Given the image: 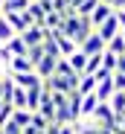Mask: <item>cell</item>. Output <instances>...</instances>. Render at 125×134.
Wrapping results in <instances>:
<instances>
[{
	"mask_svg": "<svg viewBox=\"0 0 125 134\" xmlns=\"http://www.w3.org/2000/svg\"><path fill=\"white\" fill-rule=\"evenodd\" d=\"M41 134H44V131H41Z\"/></svg>",
	"mask_w": 125,
	"mask_h": 134,
	"instance_id": "f35d334b",
	"label": "cell"
},
{
	"mask_svg": "<svg viewBox=\"0 0 125 134\" xmlns=\"http://www.w3.org/2000/svg\"><path fill=\"white\" fill-rule=\"evenodd\" d=\"M105 50H108V53H114V55H122V53H125V35H122V32H119V35H114V38L105 44Z\"/></svg>",
	"mask_w": 125,
	"mask_h": 134,
	"instance_id": "9a60e30c",
	"label": "cell"
},
{
	"mask_svg": "<svg viewBox=\"0 0 125 134\" xmlns=\"http://www.w3.org/2000/svg\"><path fill=\"white\" fill-rule=\"evenodd\" d=\"M96 3H99V0H81V3L76 6V15H81V18H87L93 9H96Z\"/></svg>",
	"mask_w": 125,
	"mask_h": 134,
	"instance_id": "d4e9b609",
	"label": "cell"
},
{
	"mask_svg": "<svg viewBox=\"0 0 125 134\" xmlns=\"http://www.w3.org/2000/svg\"><path fill=\"white\" fill-rule=\"evenodd\" d=\"M12 35H17V32H15V29L9 26V20H6L3 15H0V44H6V41L12 38Z\"/></svg>",
	"mask_w": 125,
	"mask_h": 134,
	"instance_id": "7402d4cb",
	"label": "cell"
},
{
	"mask_svg": "<svg viewBox=\"0 0 125 134\" xmlns=\"http://www.w3.org/2000/svg\"><path fill=\"white\" fill-rule=\"evenodd\" d=\"M0 134H3V131H0Z\"/></svg>",
	"mask_w": 125,
	"mask_h": 134,
	"instance_id": "74e56055",
	"label": "cell"
},
{
	"mask_svg": "<svg viewBox=\"0 0 125 134\" xmlns=\"http://www.w3.org/2000/svg\"><path fill=\"white\" fill-rule=\"evenodd\" d=\"M114 91H116V87H114V76H108V79H102V82H96V96H99V102H108L111 96H114Z\"/></svg>",
	"mask_w": 125,
	"mask_h": 134,
	"instance_id": "30bf717a",
	"label": "cell"
},
{
	"mask_svg": "<svg viewBox=\"0 0 125 134\" xmlns=\"http://www.w3.org/2000/svg\"><path fill=\"white\" fill-rule=\"evenodd\" d=\"M38 99H41V87H29V91H26V111H35L38 108Z\"/></svg>",
	"mask_w": 125,
	"mask_h": 134,
	"instance_id": "44dd1931",
	"label": "cell"
},
{
	"mask_svg": "<svg viewBox=\"0 0 125 134\" xmlns=\"http://www.w3.org/2000/svg\"><path fill=\"white\" fill-rule=\"evenodd\" d=\"M0 131H3V134H20V131H23V128H20V125H17L15 120H9V122H6L3 128H0Z\"/></svg>",
	"mask_w": 125,
	"mask_h": 134,
	"instance_id": "83f0119b",
	"label": "cell"
},
{
	"mask_svg": "<svg viewBox=\"0 0 125 134\" xmlns=\"http://www.w3.org/2000/svg\"><path fill=\"white\" fill-rule=\"evenodd\" d=\"M111 15H114V6H108V3H96V9H93L87 18H90V24H93V29H96L102 20H108Z\"/></svg>",
	"mask_w": 125,
	"mask_h": 134,
	"instance_id": "9c48e42d",
	"label": "cell"
},
{
	"mask_svg": "<svg viewBox=\"0 0 125 134\" xmlns=\"http://www.w3.org/2000/svg\"><path fill=\"white\" fill-rule=\"evenodd\" d=\"M102 67H105V70H116V55L114 53H102Z\"/></svg>",
	"mask_w": 125,
	"mask_h": 134,
	"instance_id": "4316f807",
	"label": "cell"
},
{
	"mask_svg": "<svg viewBox=\"0 0 125 134\" xmlns=\"http://www.w3.org/2000/svg\"><path fill=\"white\" fill-rule=\"evenodd\" d=\"M41 47H44V55H55V58L61 55V53H58V44H55V38H52V32H47V38L41 41Z\"/></svg>",
	"mask_w": 125,
	"mask_h": 134,
	"instance_id": "d6986e66",
	"label": "cell"
},
{
	"mask_svg": "<svg viewBox=\"0 0 125 134\" xmlns=\"http://www.w3.org/2000/svg\"><path fill=\"white\" fill-rule=\"evenodd\" d=\"M12 120H15L20 128H23V125L32 122V111H26V108H15V111H12Z\"/></svg>",
	"mask_w": 125,
	"mask_h": 134,
	"instance_id": "ac0fdd59",
	"label": "cell"
},
{
	"mask_svg": "<svg viewBox=\"0 0 125 134\" xmlns=\"http://www.w3.org/2000/svg\"><path fill=\"white\" fill-rule=\"evenodd\" d=\"M12 111H15L12 102H0V128H3V125L12 120Z\"/></svg>",
	"mask_w": 125,
	"mask_h": 134,
	"instance_id": "cb8c5ba5",
	"label": "cell"
},
{
	"mask_svg": "<svg viewBox=\"0 0 125 134\" xmlns=\"http://www.w3.org/2000/svg\"><path fill=\"white\" fill-rule=\"evenodd\" d=\"M87 120H90L93 125H102V128H111V125H116V122H119V120H116V114H114V108H111L108 102H99Z\"/></svg>",
	"mask_w": 125,
	"mask_h": 134,
	"instance_id": "7a4b0ae2",
	"label": "cell"
},
{
	"mask_svg": "<svg viewBox=\"0 0 125 134\" xmlns=\"http://www.w3.org/2000/svg\"><path fill=\"white\" fill-rule=\"evenodd\" d=\"M119 125H122V128H125V117H119Z\"/></svg>",
	"mask_w": 125,
	"mask_h": 134,
	"instance_id": "8d00e7d4",
	"label": "cell"
},
{
	"mask_svg": "<svg viewBox=\"0 0 125 134\" xmlns=\"http://www.w3.org/2000/svg\"><path fill=\"white\" fill-rule=\"evenodd\" d=\"M114 87H116V91H125V73L114 70Z\"/></svg>",
	"mask_w": 125,
	"mask_h": 134,
	"instance_id": "f546056e",
	"label": "cell"
},
{
	"mask_svg": "<svg viewBox=\"0 0 125 134\" xmlns=\"http://www.w3.org/2000/svg\"><path fill=\"white\" fill-rule=\"evenodd\" d=\"M55 73H58V76H67V79H76V76H81V73H76L73 67H70V61H67L64 55H61V58L55 61Z\"/></svg>",
	"mask_w": 125,
	"mask_h": 134,
	"instance_id": "2e32d148",
	"label": "cell"
},
{
	"mask_svg": "<svg viewBox=\"0 0 125 134\" xmlns=\"http://www.w3.org/2000/svg\"><path fill=\"white\" fill-rule=\"evenodd\" d=\"M116 20H119V29L125 32V9H116Z\"/></svg>",
	"mask_w": 125,
	"mask_h": 134,
	"instance_id": "1f68e13d",
	"label": "cell"
},
{
	"mask_svg": "<svg viewBox=\"0 0 125 134\" xmlns=\"http://www.w3.org/2000/svg\"><path fill=\"white\" fill-rule=\"evenodd\" d=\"M6 47H9V53H12V58L15 55H26V44H23V38H20V35H12L9 41H6Z\"/></svg>",
	"mask_w": 125,
	"mask_h": 134,
	"instance_id": "4fadbf2b",
	"label": "cell"
},
{
	"mask_svg": "<svg viewBox=\"0 0 125 134\" xmlns=\"http://www.w3.org/2000/svg\"><path fill=\"white\" fill-rule=\"evenodd\" d=\"M58 134H76V125H73V122H70V125H61Z\"/></svg>",
	"mask_w": 125,
	"mask_h": 134,
	"instance_id": "836d02e7",
	"label": "cell"
},
{
	"mask_svg": "<svg viewBox=\"0 0 125 134\" xmlns=\"http://www.w3.org/2000/svg\"><path fill=\"white\" fill-rule=\"evenodd\" d=\"M108 105L114 108L116 120H119V117H125V91H114V96L108 99Z\"/></svg>",
	"mask_w": 125,
	"mask_h": 134,
	"instance_id": "8fae6325",
	"label": "cell"
},
{
	"mask_svg": "<svg viewBox=\"0 0 125 134\" xmlns=\"http://www.w3.org/2000/svg\"><path fill=\"white\" fill-rule=\"evenodd\" d=\"M122 35H125V32H122Z\"/></svg>",
	"mask_w": 125,
	"mask_h": 134,
	"instance_id": "ab89813d",
	"label": "cell"
},
{
	"mask_svg": "<svg viewBox=\"0 0 125 134\" xmlns=\"http://www.w3.org/2000/svg\"><path fill=\"white\" fill-rule=\"evenodd\" d=\"M67 61H70V67L76 73H85V61H87V53L85 50H73L70 55H67Z\"/></svg>",
	"mask_w": 125,
	"mask_h": 134,
	"instance_id": "7c38bea8",
	"label": "cell"
},
{
	"mask_svg": "<svg viewBox=\"0 0 125 134\" xmlns=\"http://www.w3.org/2000/svg\"><path fill=\"white\" fill-rule=\"evenodd\" d=\"M116 70H119V73H125V53H122V55H116Z\"/></svg>",
	"mask_w": 125,
	"mask_h": 134,
	"instance_id": "d6a6232c",
	"label": "cell"
},
{
	"mask_svg": "<svg viewBox=\"0 0 125 134\" xmlns=\"http://www.w3.org/2000/svg\"><path fill=\"white\" fill-rule=\"evenodd\" d=\"M61 58V55H58ZM55 55H41L38 61H35V73L41 76V79H47V76H52L55 73V61H58Z\"/></svg>",
	"mask_w": 125,
	"mask_h": 134,
	"instance_id": "8992f818",
	"label": "cell"
},
{
	"mask_svg": "<svg viewBox=\"0 0 125 134\" xmlns=\"http://www.w3.org/2000/svg\"><path fill=\"white\" fill-rule=\"evenodd\" d=\"M20 134H41V131H38L35 125H23V131H20Z\"/></svg>",
	"mask_w": 125,
	"mask_h": 134,
	"instance_id": "e575fe53",
	"label": "cell"
},
{
	"mask_svg": "<svg viewBox=\"0 0 125 134\" xmlns=\"http://www.w3.org/2000/svg\"><path fill=\"white\" fill-rule=\"evenodd\" d=\"M29 125H35L38 131H47V125H50V120H47V117H41L38 111H32V122H29Z\"/></svg>",
	"mask_w": 125,
	"mask_h": 134,
	"instance_id": "484cf974",
	"label": "cell"
},
{
	"mask_svg": "<svg viewBox=\"0 0 125 134\" xmlns=\"http://www.w3.org/2000/svg\"><path fill=\"white\" fill-rule=\"evenodd\" d=\"M64 3H67V9H76V6L81 3V0H64Z\"/></svg>",
	"mask_w": 125,
	"mask_h": 134,
	"instance_id": "d590c367",
	"label": "cell"
},
{
	"mask_svg": "<svg viewBox=\"0 0 125 134\" xmlns=\"http://www.w3.org/2000/svg\"><path fill=\"white\" fill-rule=\"evenodd\" d=\"M0 61H3V64H9V61H12V53H9L6 44H0Z\"/></svg>",
	"mask_w": 125,
	"mask_h": 134,
	"instance_id": "4dcf8cb0",
	"label": "cell"
},
{
	"mask_svg": "<svg viewBox=\"0 0 125 134\" xmlns=\"http://www.w3.org/2000/svg\"><path fill=\"white\" fill-rule=\"evenodd\" d=\"M9 76H12V82H15L17 87H23V91H29V87H41V82H44L35 70H29V73H9Z\"/></svg>",
	"mask_w": 125,
	"mask_h": 134,
	"instance_id": "5b68a950",
	"label": "cell"
},
{
	"mask_svg": "<svg viewBox=\"0 0 125 134\" xmlns=\"http://www.w3.org/2000/svg\"><path fill=\"white\" fill-rule=\"evenodd\" d=\"M79 50H85L87 55H93V53H105V41H102V38H99L96 32H90V35H87L85 41L79 44Z\"/></svg>",
	"mask_w": 125,
	"mask_h": 134,
	"instance_id": "52a82bcc",
	"label": "cell"
},
{
	"mask_svg": "<svg viewBox=\"0 0 125 134\" xmlns=\"http://www.w3.org/2000/svg\"><path fill=\"white\" fill-rule=\"evenodd\" d=\"M61 32H64L67 38H73L76 44H81L90 32H93V24H90V18H81V15H76V12H70V15H64V20H61V26H58Z\"/></svg>",
	"mask_w": 125,
	"mask_h": 134,
	"instance_id": "6da1fadb",
	"label": "cell"
},
{
	"mask_svg": "<svg viewBox=\"0 0 125 134\" xmlns=\"http://www.w3.org/2000/svg\"><path fill=\"white\" fill-rule=\"evenodd\" d=\"M93 32H96V35H99L102 41H105V44H108V41H111L114 35H119L122 29H119V20H116V9H114V15H111L108 20H102V24H99V26H96Z\"/></svg>",
	"mask_w": 125,
	"mask_h": 134,
	"instance_id": "3957f363",
	"label": "cell"
},
{
	"mask_svg": "<svg viewBox=\"0 0 125 134\" xmlns=\"http://www.w3.org/2000/svg\"><path fill=\"white\" fill-rule=\"evenodd\" d=\"M12 105L15 108H26V91L17 87V85H15V91H12Z\"/></svg>",
	"mask_w": 125,
	"mask_h": 134,
	"instance_id": "603a6c76",
	"label": "cell"
},
{
	"mask_svg": "<svg viewBox=\"0 0 125 134\" xmlns=\"http://www.w3.org/2000/svg\"><path fill=\"white\" fill-rule=\"evenodd\" d=\"M61 20H64V12L50 9V12H47V18H44V26H47V29H58V26H61Z\"/></svg>",
	"mask_w": 125,
	"mask_h": 134,
	"instance_id": "e0dca14e",
	"label": "cell"
},
{
	"mask_svg": "<svg viewBox=\"0 0 125 134\" xmlns=\"http://www.w3.org/2000/svg\"><path fill=\"white\" fill-rule=\"evenodd\" d=\"M96 105H99V96L96 93H85V96H81V120H87Z\"/></svg>",
	"mask_w": 125,
	"mask_h": 134,
	"instance_id": "5bb4252c",
	"label": "cell"
},
{
	"mask_svg": "<svg viewBox=\"0 0 125 134\" xmlns=\"http://www.w3.org/2000/svg\"><path fill=\"white\" fill-rule=\"evenodd\" d=\"M26 55H29V58H32V64H35L41 55H44V47H41V44H38V47H29V50H26Z\"/></svg>",
	"mask_w": 125,
	"mask_h": 134,
	"instance_id": "f1b7e54d",
	"label": "cell"
},
{
	"mask_svg": "<svg viewBox=\"0 0 125 134\" xmlns=\"http://www.w3.org/2000/svg\"><path fill=\"white\" fill-rule=\"evenodd\" d=\"M47 32H50L47 26H38V24H29V26H26L23 32H20V38H23V44H26V47H38V44H41V41L47 38Z\"/></svg>",
	"mask_w": 125,
	"mask_h": 134,
	"instance_id": "277c9868",
	"label": "cell"
},
{
	"mask_svg": "<svg viewBox=\"0 0 125 134\" xmlns=\"http://www.w3.org/2000/svg\"><path fill=\"white\" fill-rule=\"evenodd\" d=\"M102 67V53H93V55H87V61H85V73H96Z\"/></svg>",
	"mask_w": 125,
	"mask_h": 134,
	"instance_id": "ffe728a7",
	"label": "cell"
},
{
	"mask_svg": "<svg viewBox=\"0 0 125 134\" xmlns=\"http://www.w3.org/2000/svg\"><path fill=\"white\" fill-rule=\"evenodd\" d=\"M3 18L9 20V26H12L17 35H20V32H23V29L29 26V18H26L23 12H3Z\"/></svg>",
	"mask_w": 125,
	"mask_h": 134,
	"instance_id": "ba28073f",
	"label": "cell"
}]
</instances>
